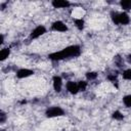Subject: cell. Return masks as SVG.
I'll list each match as a JSON object with an SVG mask.
<instances>
[{
    "instance_id": "cell-1",
    "label": "cell",
    "mask_w": 131,
    "mask_h": 131,
    "mask_svg": "<svg viewBox=\"0 0 131 131\" xmlns=\"http://www.w3.org/2000/svg\"><path fill=\"white\" fill-rule=\"evenodd\" d=\"M79 54H80V47L78 45H72L62 49L61 51L49 54V58L52 60H60L68 57H75L78 56Z\"/></svg>"
},
{
    "instance_id": "cell-2",
    "label": "cell",
    "mask_w": 131,
    "mask_h": 131,
    "mask_svg": "<svg viewBox=\"0 0 131 131\" xmlns=\"http://www.w3.org/2000/svg\"><path fill=\"white\" fill-rule=\"evenodd\" d=\"M111 16H112L113 21H114L116 25H119V24H121V25H127V24H129V21H130V18H129V16H128V14L125 13V12L118 13V12L113 11V12L111 13Z\"/></svg>"
},
{
    "instance_id": "cell-3",
    "label": "cell",
    "mask_w": 131,
    "mask_h": 131,
    "mask_svg": "<svg viewBox=\"0 0 131 131\" xmlns=\"http://www.w3.org/2000/svg\"><path fill=\"white\" fill-rule=\"evenodd\" d=\"M45 114L48 118H54V117H60L64 113H63V110L60 108L59 106H52V107H49Z\"/></svg>"
},
{
    "instance_id": "cell-4",
    "label": "cell",
    "mask_w": 131,
    "mask_h": 131,
    "mask_svg": "<svg viewBox=\"0 0 131 131\" xmlns=\"http://www.w3.org/2000/svg\"><path fill=\"white\" fill-rule=\"evenodd\" d=\"M44 33H46V29L43 27V26H38L36 27L32 33H31V38L32 39H36V38H39L40 36H42Z\"/></svg>"
},
{
    "instance_id": "cell-5",
    "label": "cell",
    "mask_w": 131,
    "mask_h": 131,
    "mask_svg": "<svg viewBox=\"0 0 131 131\" xmlns=\"http://www.w3.org/2000/svg\"><path fill=\"white\" fill-rule=\"evenodd\" d=\"M52 30L53 31H57V32H66L68 31V27L60 20H57V21H54L52 24Z\"/></svg>"
},
{
    "instance_id": "cell-6",
    "label": "cell",
    "mask_w": 131,
    "mask_h": 131,
    "mask_svg": "<svg viewBox=\"0 0 131 131\" xmlns=\"http://www.w3.org/2000/svg\"><path fill=\"white\" fill-rule=\"evenodd\" d=\"M70 2L67 0H54L52 1V6L54 8H66L70 6Z\"/></svg>"
},
{
    "instance_id": "cell-7",
    "label": "cell",
    "mask_w": 131,
    "mask_h": 131,
    "mask_svg": "<svg viewBox=\"0 0 131 131\" xmlns=\"http://www.w3.org/2000/svg\"><path fill=\"white\" fill-rule=\"evenodd\" d=\"M33 74H34V71H32V70L21 69V70H18V71H17L16 76H17V78L23 79V78H27V77H29V76H31V75H33Z\"/></svg>"
},
{
    "instance_id": "cell-8",
    "label": "cell",
    "mask_w": 131,
    "mask_h": 131,
    "mask_svg": "<svg viewBox=\"0 0 131 131\" xmlns=\"http://www.w3.org/2000/svg\"><path fill=\"white\" fill-rule=\"evenodd\" d=\"M67 89L70 93L72 94H77L78 91H79V87H78V84L77 83H74L72 81H69L67 83Z\"/></svg>"
},
{
    "instance_id": "cell-9",
    "label": "cell",
    "mask_w": 131,
    "mask_h": 131,
    "mask_svg": "<svg viewBox=\"0 0 131 131\" xmlns=\"http://www.w3.org/2000/svg\"><path fill=\"white\" fill-rule=\"evenodd\" d=\"M61 86H62V80L60 77L58 76H54L53 77V88L56 92H59L61 90Z\"/></svg>"
},
{
    "instance_id": "cell-10",
    "label": "cell",
    "mask_w": 131,
    "mask_h": 131,
    "mask_svg": "<svg viewBox=\"0 0 131 131\" xmlns=\"http://www.w3.org/2000/svg\"><path fill=\"white\" fill-rule=\"evenodd\" d=\"M120 5L125 10H130L131 9V1L130 0H122L120 2Z\"/></svg>"
},
{
    "instance_id": "cell-11",
    "label": "cell",
    "mask_w": 131,
    "mask_h": 131,
    "mask_svg": "<svg viewBox=\"0 0 131 131\" xmlns=\"http://www.w3.org/2000/svg\"><path fill=\"white\" fill-rule=\"evenodd\" d=\"M9 53H10V50H9L8 48H3V49L0 51V59H1V60L6 59V58L8 57V55H9Z\"/></svg>"
},
{
    "instance_id": "cell-12",
    "label": "cell",
    "mask_w": 131,
    "mask_h": 131,
    "mask_svg": "<svg viewBox=\"0 0 131 131\" xmlns=\"http://www.w3.org/2000/svg\"><path fill=\"white\" fill-rule=\"evenodd\" d=\"M123 101H124V104H125L126 106H128V107H131V94L124 96V98H123Z\"/></svg>"
},
{
    "instance_id": "cell-13",
    "label": "cell",
    "mask_w": 131,
    "mask_h": 131,
    "mask_svg": "<svg viewBox=\"0 0 131 131\" xmlns=\"http://www.w3.org/2000/svg\"><path fill=\"white\" fill-rule=\"evenodd\" d=\"M115 120H122L123 118H124V116L119 112V111H116V112H114L113 113V116H112Z\"/></svg>"
},
{
    "instance_id": "cell-14",
    "label": "cell",
    "mask_w": 131,
    "mask_h": 131,
    "mask_svg": "<svg viewBox=\"0 0 131 131\" xmlns=\"http://www.w3.org/2000/svg\"><path fill=\"white\" fill-rule=\"evenodd\" d=\"M75 24H76V26L79 30H82L84 28V20L81 19V18L80 19H75Z\"/></svg>"
},
{
    "instance_id": "cell-15",
    "label": "cell",
    "mask_w": 131,
    "mask_h": 131,
    "mask_svg": "<svg viewBox=\"0 0 131 131\" xmlns=\"http://www.w3.org/2000/svg\"><path fill=\"white\" fill-rule=\"evenodd\" d=\"M78 87H79V90L84 91L87 87V83L85 81H80V82H78Z\"/></svg>"
},
{
    "instance_id": "cell-16",
    "label": "cell",
    "mask_w": 131,
    "mask_h": 131,
    "mask_svg": "<svg viewBox=\"0 0 131 131\" xmlns=\"http://www.w3.org/2000/svg\"><path fill=\"white\" fill-rule=\"evenodd\" d=\"M86 77H87L88 80H94V79L97 77V74L94 73V72H88V73L86 74Z\"/></svg>"
},
{
    "instance_id": "cell-17",
    "label": "cell",
    "mask_w": 131,
    "mask_h": 131,
    "mask_svg": "<svg viewBox=\"0 0 131 131\" xmlns=\"http://www.w3.org/2000/svg\"><path fill=\"white\" fill-rule=\"evenodd\" d=\"M123 78L126 80H131V70H126L123 73Z\"/></svg>"
},
{
    "instance_id": "cell-18",
    "label": "cell",
    "mask_w": 131,
    "mask_h": 131,
    "mask_svg": "<svg viewBox=\"0 0 131 131\" xmlns=\"http://www.w3.org/2000/svg\"><path fill=\"white\" fill-rule=\"evenodd\" d=\"M0 123H4V121H5V114L4 113H1V115H0Z\"/></svg>"
},
{
    "instance_id": "cell-19",
    "label": "cell",
    "mask_w": 131,
    "mask_h": 131,
    "mask_svg": "<svg viewBox=\"0 0 131 131\" xmlns=\"http://www.w3.org/2000/svg\"><path fill=\"white\" fill-rule=\"evenodd\" d=\"M128 61H129V62H131V54H130V55H128Z\"/></svg>"
}]
</instances>
